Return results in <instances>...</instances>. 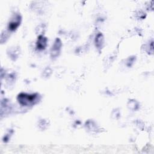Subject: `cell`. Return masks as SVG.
<instances>
[{"instance_id": "1", "label": "cell", "mask_w": 154, "mask_h": 154, "mask_svg": "<svg viewBox=\"0 0 154 154\" xmlns=\"http://www.w3.org/2000/svg\"><path fill=\"white\" fill-rule=\"evenodd\" d=\"M38 94L37 93L27 94L22 93L17 96V100L23 106H31L34 105L38 100Z\"/></svg>"}, {"instance_id": "2", "label": "cell", "mask_w": 154, "mask_h": 154, "mask_svg": "<svg viewBox=\"0 0 154 154\" xmlns=\"http://www.w3.org/2000/svg\"><path fill=\"white\" fill-rule=\"evenodd\" d=\"M61 45H61V40L58 38H57L55 40L54 43L52 45V47L51 51V57L52 58L57 57L59 55Z\"/></svg>"}, {"instance_id": "3", "label": "cell", "mask_w": 154, "mask_h": 154, "mask_svg": "<svg viewBox=\"0 0 154 154\" xmlns=\"http://www.w3.org/2000/svg\"><path fill=\"white\" fill-rule=\"evenodd\" d=\"M21 17L20 15L16 14L10 20L8 24V29L11 31L15 30L20 25Z\"/></svg>"}, {"instance_id": "4", "label": "cell", "mask_w": 154, "mask_h": 154, "mask_svg": "<svg viewBox=\"0 0 154 154\" xmlns=\"http://www.w3.org/2000/svg\"><path fill=\"white\" fill-rule=\"evenodd\" d=\"M46 43L47 38L43 35H40L37 42V48L38 49H44L46 46Z\"/></svg>"}, {"instance_id": "5", "label": "cell", "mask_w": 154, "mask_h": 154, "mask_svg": "<svg viewBox=\"0 0 154 154\" xmlns=\"http://www.w3.org/2000/svg\"><path fill=\"white\" fill-rule=\"evenodd\" d=\"M95 42H96V46L97 48H102V45L103 43V37L101 33H99L97 35V36L96 37Z\"/></svg>"}]
</instances>
